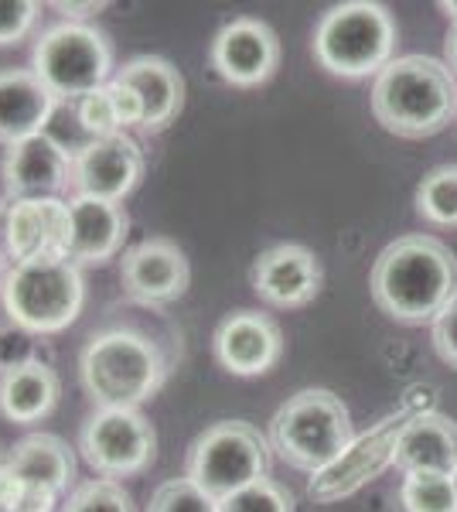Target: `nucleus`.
<instances>
[{"label": "nucleus", "mask_w": 457, "mask_h": 512, "mask_svg": "<svg viewBox=\"0 0 457 512\" xmlns=\"http://www.w3.org/2000/svg\"><path fill=\"white\" fill-rule=\"evenodd\" d=\"M372 301L400 325H434L457 297V256L434 236H403L372 267Z\"/></svg>", "instance_id": "nucleus-1"}, {"label": "nucleus", "mask_w": 457, "mask_h": 512, "mask_svg": "<svg viewBox=\"0 0 457 512\" xmlns=\"http://www.w3.org/2000/svg\"><path fill=\"white\" fill-rule=\"evenodd\" d=\"M372 117L406 140L434 137L457 117V79L451 65L430 55L393 59L372 86Z\"/></svg>", "instance_id": "nucleus-2"}, {"label": "nucleus", "mask_w": 457, "mask_h": 512, "mask_svg": "<svg viewBox=\"0 0 457 512\" xmlns=\"http://www.w3.org/2000/svg\"><path fill=\"white\" fill-rule=\"evenodd\" d=\"M79 379L96 410H140L161 390L164 359L134 328H106L82 345Z\"/></svg>", "instance_id": "nucleus-3"}, {"label": "nucleus", "mask_w": 457, "mask_h": 512, "mask_svg": "<svg viewBox=\"0 0 457 512\" xmlns=\"http://www.w3.org/2000/svg\"><path fill=\"white\" fill-rule=\"evenodd\" d=\"M4 311L14 328L28 335H58L76 325L86 304V280L82 267L72 260H28L14 263L4 277Z\"/></svg>", "instance_id": "nucleus-4"}, {"label": "nucleus", "mask_w": 457, "mask_h": 512, "mask_svg": "<svg viewBox=\"0 0 457 512\" xmlns=\"http://www.w3.org/2000/svg\"><path fill=\"white\" fill-rule=\"evenodd\" d=\"M396 55V21L382 4L352 0L328 11L314 31V59L342 79L379 76Z\"/></svg>", "instance_id": "nucleus-5"}, {"label": "nucleus", "mask_w": 457, "mask_h": 512, "mask_svg": "<svg viewBox=\"0 0 457 512\" xmlns=\"http://www.w3.org/2000/svg\"><path fill=\"white\" fill-rule=\"evenodd\" d=\"M355 441L348 407L331 390L294 393L270 420V448L301 472H321Z\"/></svg>", "instance_id": "nucleus-6"}, {"label": "nucleus", "mask_w": 457, "mask_h": 512, "mask_svg": "<svg viewBox=\"0 0 457 512\" xmlns=\"http://www.w3.org/2000/svg\"><path fill=\"white\" fill-rule=\"evenodd\" d=\"M270 437H263L246 420H219L191 441L185 458V478L209 499L222 502L270 472Z\"/></svg>", "instance_id": "nucleus-7"}, {"label": "nucleus", "mask_w": 457, "mask_h": 512, "mask_svg": "<svg viewBox=\"0 0 457 512\" xmlns=\"http://www.w3.org/2000/svg\"><path fill=\"white\" fill-rule=\"evenodd\" d=\"M31 72L45 82L58 103H76V99L103 89L116 76L113 48L93 24L62 21L52 24L35 41Z\"/></svg>", "instance_id": "nucleus-8"}, {"label": "nucleus", "mask_w": 457, "mask_h": 512, "mask_svg": "<svg viewBox=\"0 0 457 512\" xmlns=\"http://www.w3.org/2000/svg\"><path fill=\"white\" fill-rule=\"evenodd\" d=\"M79 451L99 478L120 482L151 465L157 434L140 410H93L79 431Z\"/></svg>", "instance_id": "nucleus-9"}, {"label": "nucleus", "mask_w": 457, "mask_h": 512, "mask_svg": "<svg viewBox=\"0 0 457 512\" xmlns=\"http://www.w3.org/2000/svg\"><path fill=\"white\" fill-rule=\"evenodd\" d=\"M417 410H400V414L386 417L382 424H376L372 431H365L355 437L348 448L331 461L328 468L311 475V485H307V495L314 502H338V499H348L369 485L372 478H379L386 472L389 465H396V444H400V434Z\"/></svg>", "instance_id": "nucleus-10"}, {"label": "nucleus", "mask_w": 457, "mask_h": 512, "mask_svg": "<svg viewBox=\"0 0 457 512\" xmlns=\"http://www.w3.org/2000/svg\"><path fill=\"white\" fill-rule=\"evenodd\" d=\"M144 175V151L134 137L116 134L93 140L72 158V195L123 202Z\"/></svg>", "instance_id": "nucleus-11"}, {"label": "nucleus", "mask_w": 457, "mask_h": 512, "mask_svg": "<svg viewBox=\"0 0 457 512\" xmlns=\"http://www.w3.org/2000/svg\"><path fill=\"white\" fill-rule=\"evenodd\" d=\"M212 65L222 79L239 89L263 86L280 65V38L267 21L236 18L215 35Z\"/></svg>", "instance_id": "nucleus-12"}, {"label": "nucleus", "mask_w": 457, "mask_h": 512, "mask_svg": "<svg viewBox=\"0 0 457 512\" xmlns=\"http://www.w3.org/2000/svg\"><path fill=\"white\" fill-rule=\"evenodd\" d=\"M0 178H4V195L11 202L58 198V192L72 188V154L48 134L18 140L7 147Z\"/></svg>", "instance_id": "nucleus-13"}, {"label": "nucleus", "mask_w": 457, "mask_h": 512, "mask_svg": "<svg viewBox=\"0 0 457 512\" xmlns=\"http://www.w3.org/2000/svg\"><path fill=\"white\" fill-rule=\"evenodd\" d=\"M212 352L219 359V366L232 376H263L284 355V332L270 315L232 311L215 328Z\"/></svg>", "instance_id": "nucleus-14"}, {"label": "nucleus", "mask_w": 457, "mask_h": 512, "mask_svg": "<svg viewBox=\"0 0 457 512\" xmlns=\"http://www.w3.org/2000/svg\"><path fill=\"white\" fill-rule=\"evenodd\" d=\"M191 267L188 256L181 253L171 239H144L134 250L123 253L120 260V284L140 304H168L178 301L188 291Z\"/></svg>", "instance_id": "nucleus-15"}, {"label": "nucleus", "mask_w": 457, "mask_h": 512, "mask_svg": "<svg viewBox=\"0 0 457 512\" xmlns=\"http://www.w3.org/2000/svg\"><path fill=\"white\" fill-rule=\"evenodd\" d=\"M249 280L270 308H304L321 291V263L301 243H280L256 256Z\"/></svg>", "instance_id": "nucleus-16"}, {"label": "nucleus", "mask_w": 457, "mask_h": 512, "mask_svg": "<svg viewBox=\"0 0 457 512\" xmlns=\"http://www.w3.org/2000/svg\"><path fill=\"white\" fill-rule=\"evenodd\" d=\"M72 216L62 198H21L11 205V263L69 260Z\"/></svg>", "instance_id": "nucleus-17"}, {"label": "nucleus", "mask_w": 457, "mask_h": 512, "mask_svg": "<svg viewBox=\"0 0 457 512\" xmlns=\"http://www.w3.org/2000/svg\"><path fill=\"white\" fill-rule=\"evenodd\" d=\"M69 216H72L69 260L76 263V267H99V263L113 260V256L123 250L130 219L120 202L72 195Z\"/></svg>", "instance_id": "nucleus-18"}, {"label": "nucleus", "mask_w": 457, "mask_h": 512, "mask_svg": "<svg viewBox=\"0 0 457 512\" xmlns=\"http://www.w3.org/2000/svg\"><path fill=\"white\" fill-rule=\"evenodd\" d=\"M116 79L127 82L140 96V106H144L140 130L161 134L164 127H171L178 120L181 106H185V79H181V72L168 59H161V55H137V59L123 62L116 69Z\"/></svg>", "instance_id": "nucleus-19"}, {"label": "nucleus", "mask_w": 457, "mask_h": 512, "mask_svg": "<svg viewBox=\"0 0 457 512\" xmlns=\"http://www.w3.org/2000/svg\"><path fill=\"white\" fill-rule=\"evenodd\" d=\"M396 468L403 475H454L457 424L437 410H417L396 444Z\"/></svg>", "instance_id": "nucleus-20"}, {"label": "nucleus", "mask_w": 457, "mask_h": 512, "mask_svg": "<svg viewBox=\"0 0 457 512\" xmlns=\"http://www.w3.org/2000/svg\"><path fill=\"white\" fill-rule=\"evenodd\" d=\"M55 110L58 99L31 69L0 72V144L11 147L18 140L45 134Z\"/></svg>", "instance_id": "nucleus-21"}, {"label": "nucleus", "mask_w": 457, "mask_h": 512, "mask_svg": "<svg viewBox=\"0 0 457 512\" xmlns=\"http://www.w3.org/2000/svg\"><path fill=\"white\" fill-rule=\"evenodd\" d=\"M62 383L48 362L31 359L18 369L0 373V417L11 424H38L58 403Z\"/></svg>", "instance_id": "nucleus-22"}, {"label": "nucleus", "mask_w": 457, "mask_h": 512, "mask_svg": "<svg viewBox=\"0 0 457 512\" xmlns=\"http://www.w3.org/2000/svg\"><path fill=\"white\" fill-rule=\"evenodd\" d=\"M11 468L24 485L65 495L76 478V458L58 434H28L11 448Z\"/></svg>", "instance_id": "nucleus-23"}, {"label": "nucleus", "mask_w": 457, "mask_h": 512, "mask_svg": "<svg viewBox=\"0 0 457 512\" xmlns=\"http://www.w3.org/2000/svg\"><path fill=\"white\" fill-rule=\"evenodd\" d=\"M417 212L434 226H457V164L430 171L420 181Z\"/></svg>", "instance_id": "nucleus-24"}, {"label": "nucleus", "mask_w": 457, "mask_h": 512, "mask_svg": "<svg viewBox=\"0 0 457 512\" xmlns=\"http://www.w3.org/2000/svg\"><path fill=\"white\" fill-rule=\"evenodd\" d=\"M400 502L406 512H457L454 475H406Z\"/></svg>", "instance_id": "nucleus-25"}, {"label": "nucleus", "mask_w": 457, "mask_h": 512, "mask_svg": "<svg viewBox=\"0 0 457 512\" xmlns=\"http://www.w3.org/2000/svg\"><path fill=\"white\" fill-rule=\"evenodd\" d=\"M62 512H137L130 492L113 478H89L76 485L65 499Z\"/></svg>", "instance_id": "nucleus-26"}, {"label": "nucleus", "mask_w": 457, "mask_h": 512, "mask_svg": "<svg viewBox=\"0 0 457 512\" xmlns=\"http://www.w3.org/2000/svg\"><path fill=\"white\" fill-rule=\"evenodd\" d=\"M219 512H294V495L273 478H263V482H253L222 499Z\"/></svg>", "instance_id": "nucleus-27"}, {"label": "nucleus", "mask_w": 457, "mask_h": 512, "mask_svg": "<svg viewBox=\"0 0 457 512\" xmlns=\"http://www.w3.org/2000/svg\"><path fill=\"white\" fill-rule=\"evenodd\" d=\"M147 512H219V502L209 499L191 478H171L154 489Z\"/></svg>", "instance_id": "nucleus-28"}, {"label": "nucleus", "mask_w": 457, "mask_h": 512, "mask_svg": "<svg viewBox=\"0 0 457 512\" xmlns=\"http://www.w3.org/2000/svg\"><path fill=\"white\" fill-rule=\"evenodd\" d=\"M76 117H79V130L86 134L89 140H106V137H116L123 134L120 127V117L113 110V99H110V89H96V93L76 99Z\"/></svg>", "instance_id": "nucleus-29"}, {"label": "nucleus", "mask_w": 457, "mask_h": 512, "mask_svg": "<svg viewBox=\"0 0 457 512\" xmlns=\"http://www.w3.org/2000/svg\"><path fill=\"white\" fill-rule=\"evenodd\" d=\"M41 7L35 0H0V48L18 45L35 28Z\"/></svg>", "instance_id": "nucleus-30"}, {"label": "nucleus", "mask_w": 457, "mask_h": 512, "mask_svg": "<svg viewBox=\"0 0 457 512\" xmlns=\"http://www.w3.org/2000/svg\"><path fill=\"white\" fill-rule=\"evenodd\" d=\"M106 89H110V99H113L116 117H120V127L123 130L140 127V123H144V106H140V96L134 93V89H130L127 82H120L116 76L106 82Z\"/></svg>", "instance_id": "nucleus-31"}, {"label": "nucleus", "mask_w": 457, "mask_h": 512, "mask_svg": "<svg viewBox=\"0 0 457 512\" xmlns=\"http://www.w3.org/2000/svg\"><path fill=\"white\" fill-rule=\"evenodd\" d=\"M434 349L451 369H457V297L451 308L434 321Z\"/></svg>", "instance_id": "nucleus-32"}, {"label": "nucleus", "mask_w": 457, "mask_h": 512, "mask_svg": "<svg viewBox=\"0 0 457 512\" xmlns=\"http://www.w3.org/2000/svg\"><path fill=\"white\" fill-rule=\"evenodd\" d=\"M31 335L14 328V332H0V373L7 369H18L24 362H31Z\"/></svg>", "instance_id": "nucleus-33"}, {"label": "nucleus", "mask_w": 457, "mask_h": 512, "mask_svg": "<svg viewBox=\"0 0 457 512\" xmlns=\"http://www.w3.org/2000/svg\"><path fill=\"white\" fill-rule=\"evenodd\" d=\"M110 4H103V0H89V4H72V0H58L55 11L65 14V21H76V24H86V18H93V14L106 11Z\"/></svg>", "instance_id": "nucleus-34"}, {"label": "nucleus", "mask_w": 457, "mask_h": 512, "mask_svg": "<svg viewBox=\"0 0 457 512\" xmlns=\"http://www.w3.org/2000/svg\"><path fill=\"white\" fill-rule=\"evenodd\" d=\"M11 198L0 195V263L11 260Z\"/></svg>", "instance_id": "nucleus-35"}, {"label": "nucleus", "mask_w": 457, "mask_h": 512, "mask_svg": "<svg viewBox=\"0 0 457 512\" xmlns=\"http://www.w3.org/2000/svg\"><path fill=\"white\" fill-rule=\"evenodd\" d=\"M447 65L457 72V24H451V35H447Z\"/></svg>", "instance_id": "nucleus-36"}, {"label": "nucleus", "mask_w": 457, "mask_h": 512, "mask_svg": "<svg viewBox=\"0 0 457 512\" xmlns=\"http://www.w3.org/2000/svg\"><path fill=\"white\" fill-rule=\"evenodd\" d=\"M440 11H444L447 18L457 24V0H444V4H440Z\"/></svg>", "instance_id": "nucleus-37"}, {"label": "nucleus", "mask_w": 457, "mask_h": 512, "mask_svg": "<svg viewBox=\"0 0 457 512\" xmlns=\"http://www.w3.org/2000/svg\"><path fill=\"white\" fill-rule=\"evenodd\" d=\"M7 465H11V451H7V448H0V475L7 472Z\"/></svg>", "instance_id": "nucleus-38"}, {"label": "nucleus", "mask_w": 457, "mask_h": 512, "mask_svg": "<svg viewBox=\"0 0 457 512\" xmlns=\"http://www.w3.org/2000/svg\"><path fill=\"white\" fill-rule=\"evenodd\" d=\"M4 277H7L4 274V263H0V291H4Z\"/></svg>", "instance_id": "nucleus-39"}, {"label": "nucleus", "mask_w": 457, "mask_h": 512, "mask_svg": "<svg viewBox=\"0 0 457 512\" xmlns=\"http://www.w3.org/2000/svg\"><path fill=\"white\" fill-rule=\"evenodd\" d=\"M454 485H457V472H454Z\"/></svg>", "instance_id": "nucleus-40"}]
</instances>
